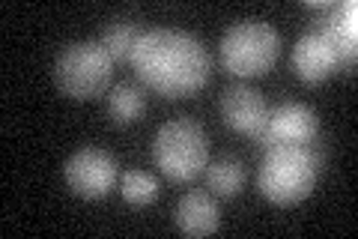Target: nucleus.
<instances>
[{
    "label": "nucleus",
    "instance_id": "nucleus-1",
    "mask_svg": "<svg viewBox=\"0 0 358 239\" xmlns=\"http://www.w3.org/2000/svg\"><path fill=\"white\" fill-rule=\"evenodd\" d=\"M131 69L150 90L164 99H185L197 93L212 75V57L192 33L143 30L131 51Z\"/></svg>",
    "mask_w": 358,
    "mask_h": 239
},
{
    "label": "nucleus",
    "instance_id": "nucleus-2",
    "mask_svg": "<svg viewBox=\"0 0 358 239\" xmlns=\"http://www.w3.org/2000/svg\"><path fill=\"white\" fill-rule=\"evenodd\" d=\"M322 174V153L317 144H281L266 150L257 174V189L278 207H293L310 198Z\"/></svg>",
    "mask_w": 358,
    "mask_h": 239
},
{
    "label": "nucleus",
    "instance_id": "nucleus-3",
    "mask_svg": "<svg viewBox=\"0 0 358 239\" xmlns=\"http://www.w3.org/2000/svg\"><path fill=\"white\" fill-rule=\"evenodd\" d=\"M155 168L173 183H192L209 165V138L203 126L188 117L167 120L152 141Z\"/></svg>",
    "mask_w": 358,
    "mask_h": 239
},
{
    "label": "nucleus",
    "instance_id": "nucleus-4",
    "mask_svg": "<svg viewBox=\"0 0 358 239\" xmlns=\"http://www.w3.org/2000/svg\"><path fill=\"white\" fill-rule=\"evenodd\" d=\"M281 54V36L263 18L236 21L221 36V66L236 78H260L275 66Z\"/></svg>",
    "mask_w": 358,
    "mask_h": 239
},
{
    "label": "nucleus",
    "instance_id": "nucleus-5",
    "mask_svg": "<svg viewBox=\"0 0 358 239\" xmlns=\"http://www.w3.org/2000/svg\"><path fill=\"white\" fill-rule=\"evenodd\" d=\"M110 75H114V57L102 42H72L54 60V84L75 102L102 96Z\"/></svg>",
    "mask_w": 358,
    "mask_h": 239
},
{
    "label": "nucleus",
    "instance_id": "nucleus-6",
    "mask_svg": "<svg viewBox=\"0 0 358 239\" xmlns=\"http://www.w3.org/2000/svg\"><path fill=\"white\" fill-rule=\"evenodd\" d=\"M63 177H66V186L72 189V195L84 198V200H99L114 191L117 177H120V165L108 150L84 146V150L69 156V162L63 168Z\"/></svg>",
    "mask_w": 358,
    "mask_h": 239
},
{
    "label": "nucleus",
    "instance_id": "nucleus-7",
    "mask_svg": "<svg viewBox=\"0 0 358 239\" xmlns=\"http://www.w3.org/2000/svg\"><path fill=\"white\" fill-rule=\"evenodd\" d=\"M320 138V117L313 114V108L299 105V102H287V105L275 108V114H268L266 129L257 135V144L263 150L281 144H317Z\"/></svg>",
    "mask_w": 358,
    "mask_h": 239
},
{
    "label": "nucleus",
    "instance_id": "nucleus-8",
    "mask_svg": "<svg viewBox=\"0 0 358 239\" xmlns=\"http://www.w3.org/2000/svg\"><path fill=\"white\" fill-rule=\"evenodd\" d=\"M293 72L299 81H305V84H322V81H329V78L343 69L346 60H343V54L334 48V42L326 36L322 30H310L305 33L299 42H296V48H293Z\"/></svg>",
    "mask_w": 358,
    "mask_h": 239
},
{
    "label": "nucleus",
    "instance_id": "nucleus-9",
    "mask_svg": "<svg viewBox=\"0 0 358 239\" xmlns=\"http://www.w3.org/2000/svg\"><path fill=\"white\" fill-rule=\"evenodd\" d=\"M268 114L272 111H268L263 93L251 84H233L221 93V117L239 135L257 138V135L266 129Z\"/></svg>",
    "mask_w": 358,
    "mask_h": 239
},
{
    "label": "nucleus",
    "instance_id": "nucleus-10",
    "mask_svg": "<svg viewBox=\"0 0 358 239\" xmlns=\"http://www.w3.org/2000/svg\"><path fill=\"white\" fill-rule=\"evenodd\" d=\"M173 221L185 236H209L221 227V210L212 191H185L173 207Z\"/></svg>",
    "mask_w": 358,
    "mask_h": 239
},
{
    "label": "nucleus",
    "instance_id": "nucleus-11",
    "mask_svg": "<svg viewBox=\"0 0 358 239\" xmlns=\"http://www.w3.org/2000/svg\"><path fill=\"white\" fill-rule=\"evenodd\" d=\"M320 30L334 42V48L343 54L346 63L355 60V45H358V4L346 0V4H334Z\"/></svg>",
    "mask_w": 358,
    "mask_h": 239
},
{
    "label": "nucleus",
    "instance_id": "nucleus-12",
    "mask_svg": "<svg viewBox=\"0 0 358 239\" xmlns=\"http://www.w3.org/2000/svg\"><path fill=\"white\" fill-rule=\"evenodd\" d=\"M203 177H206V189L212 191L215 198H236L239 191L248 183V174H245V165L233 156H221L215 162H209L203 168Z\"/></svg>",
    "mask_w": 358,
    "mask_h": 239
},
{
    "label": "nucleus",
    "instance_id": "nucleus-13",
    "mask_svg": "<svg viewBox=\"0 0 358 239\" xmlns=\"http://www.w3.org/2000/svg\"><path fill=\"white\" fill-rule=\"evenodd\" d=\"M141 36H143L141 21L131 18V15H122V18L108 21L105 30H102V39H99V42H102L105 48H108V54L114 57V63H129L134 45H138Z\"/></svg>",
    "mask_w": 358,
    "mask_h": 239
},
{
    "label": "nucleus",
    "instance_id": "nucleus-14",
    "mask_svg": "<svg viewBox=\"0 0 358 239\" xmlns=\"http://www.w3.org/2000/svg\"><path fill=\"white\" fill-rule=\"evenodd\" d=\"M143 114H147V96H143L141 87H134L129 81L114 84L108 93V117L117 123V126H131L138 123Z\"/></svg>",
    "mask_w": 358,
    "mask_h": 239
},
{
    "label": "nucleus",
    "instance_id": "nucleus-15",
    "mask_svg": "<svg viewBox=\"0 0 358 239\" xmlns=\"http://www.w3.org/2000/svg\"><path fill=\"white\" fill-rule=\"evenodd\" d=\"M120 191H122V200L131 203V207H150L159 198V179L150 170H129L120 179Z\"/></svg>",
    "mask_w": 358,
    "mask_h": 239
}]
</instances>
